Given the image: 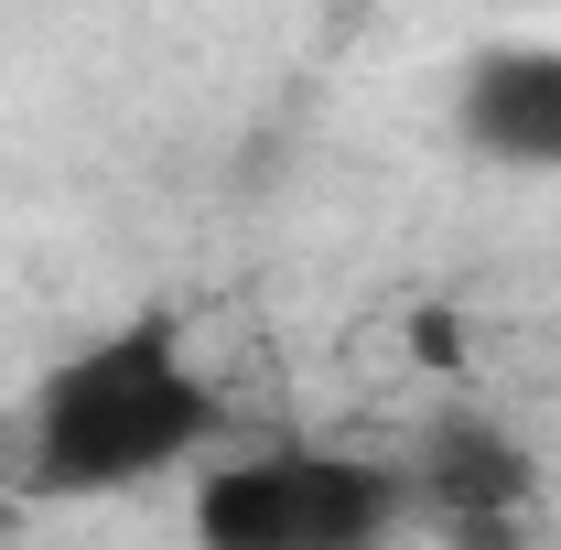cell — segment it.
I'll list each match as a JSON object with an SVG mask.
<instances>
[{
    "label": "cell",
    "mask_w": 561,
    "mask_h": 550,
    "mask_svg": "<svg viewBox=\"0 0 561 550\" xmlns=\"http://www.w3.org/2000/svg\"><path fill=\"white\" fill-rule=\"evenodd\" d=\"M227 443V389L195 367L173 313H130L108 335L55 356L22 400V496L87 507V496H140Z\"/></svg>",
    "instance_id": "obj_1"
},
{
    "label": "cell",
    "mask_w": 561,
    "mask_h": 550,
    "mask_svg": "<svg viewBox=\"0 0 561 550\" xmlns=\"http://www.w3.org/2000/svg\"><path fill=\"white\" fill-rule=\"evenodd\" d=\"M400 465H411L421 529H507V518L529 507V485H540L529 443H518L507 421H486V411H443Z\"/></svg>",
    "instance_id": "obj_4"
},
{
    "label": "cell",
    "mask_w": 561,
    "mask_h": 550,
    "mask_svg": "<svg viewBox=\"0 0 561 550\" xmlns=\"http://www.w3.org/2000/svg\"><path fill=\"white\" fill-rule=\"evenodd\" d=\"M454 140L496 173H561V44H486L454 76Z\"/></svg>",
    "instance_id": "obj_3"
},
{
    "label": "cell",
    "mask_w": 561,
    "mask_h": 550,
    "mask_svg": "<svg viewBox=\"0 0 561 550\" xmlns=\"http://www.w3.org/2000/svg\"><path fill=\"white\" fill-rule=\"evenodd\" d=\"M421 496L367 443H249L195 475V550H411Z\"/></svg>",
    "instance_id": "obj_2"
}]
</instances>
